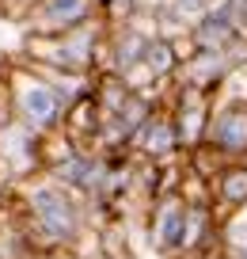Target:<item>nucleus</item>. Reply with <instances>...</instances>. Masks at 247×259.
Listing matches in <instances>:
<instances>
[{
    "label": "nucleus",
    "mask_w": 247,
    "mask_h": 259,
    "mask_svg": "<svg viewBox=\"0 0 247 259\" xmlns=\"http://www.w3.org/2000/svg\"><path fill=\"white\" fill-rule=\"evenodd\" d=\"M31 206V225L46 244L61 248L80 236V206L72 198V191H65L61 183H38L27 198Z\"/></svg>",
    "instance_id": "nucleus-1"
},
{
    "label": "nucleus",
    "mask_w": 247,
    "mask_h": 259,
    "mask_svg": "<svg viewBox=\"0 0 247 259\" xmlns=\"http://www.w3.org/2000/svg\"><path fill=\"white\" fill-rule=\"evenodd\" d=\"M16 114H19V126H27L31 134H46L61 122L65 99L42 76H16Z\"/></svg>",
    "instance_id": "nucleus-2"
},
{
    "label": "nucleus",
    "mask_w": 247,
    "mask_h": 259,
    "mask_svg": "<svg viewBox=\"0 0 247 259\" xmlns=\"http://www.w3.org/2000/svg\"><path fill=\"white\" fill-rule=\"evenodd\" d=\"M91 16V0H38L31 12V27L38 34H69L76 27H84Z\"/></svg>",
    "instance_id": "nucleus-3"
},
{
    "label": "nucleus",
    "mask_w": 247,
    "mask_h": 259,
    "mask_svg": "<svg viewBox=\"0 0 247 259\" xmlns=\"http://www.w3.org/2000/svg\"><path fill=\"white\" fill-rule=\"evenodd\" d=\"M213 153H247V103H228L209 114L206 141Z\"/></svg>",
    "instance_id": "nucleus-4"
},
{
    "label": "nucleus",
    "mask_w": 247,
    "mask_h": 259,
    "mask_svg": "<svg viewBox=\"0 0 247 259\" xmlns=\"http://www.w3.org/2000/svg\"><path fill=\"white\" fill-rule=\"evenodd\" d=\"M186 213H190V202L179 198V194H164L156 202V213H152V248L156 251H179L183 248V233H186Z\"/></svg>",
    "instance_id": "nucleus-5"
},
{
    "label": "nucleus",
    "mask_w": 247,
    "mask_h": 259,
    "mask_svg": "<svg viewBox=\"0 0 247 259\" xmlns=\"http://www.w3.org/2000/svg\"><path fill=\"white\" fill-rule=\"evenodd\" d=\"M42 57L54 61L57 69H65V73H84V69L95 61V31L84 23V27H76V31H69V34H57Z\"/></svg>",
    "instance_id": "nucleus-6"
},
{
    "label": "nucleus",
    "mask_w": 247,
    "mask_h": 259,
    "mask_svg": "<svg viewBox=\"0 0 247 259\" xmlns=\"http://www.w3.org/2000/svg\"><path fill=\"white\" fill-rule=\"evenodd\" d=\"M183 69V88L190 92H209L213 84H221L232 69V50H217V54H194Z\"/></svg>",
    "instance_id": "nucleus-7"
},
{
    "label": "nucleus",
    "mask_w": 247,
    "mask_h": 259,
    "mask_svg": "<svg viewBox=\"0 0 247 259\" xmlns=\"http://www.w3.org/2000/svg\"><path fill=\"white\" fill-rule=\"evenodd\" d=\"M175 134H179V145H202L206 141V126H209V114H206V92H190L183 88L179 96V111H175Z\"/></svg>",
    "instance_id": "nucleus-8"
},
{
    "label": "nucleus",
    "mask_w": 247,
    "mask_h": 259,
    "mask_svg": "<svg viewBox=\"0 0 247 259\" xmlns=\"http://www.w3.org/2000/svg\"><path fill=\"white\" fill-rule=\"evenodd\" d=\"M190 38L198 46V54H217V50H232V42L239 38V23L228 16V8L209 12L198 27H190Z\"/></svg>",
    "instance_id": "nucleus-9"
},
{
    "label": "nucleus",
    "mask_w": 247,
    "mask_h": 259,
    "mask_svg": "<svg viewBox=\"0 0 247 259\" xmlns=\"http://www.w3.org/2000/svg\"><path fill=\"white\" fill-rule=\"evenodd\" d=\"M133 145L141 149L144 156H152V160H164V156L175 153V145H179L175 122H171L168 114H149V122L133 134Z\"/></svg>",
    "instance_id": "nucleus-10"
},
{
    "label": "nucleus",
    "mask_w": 247,
    "mask_h": 259,
    "mask_svg": "<svg viewBox=\"0 0 247 259\" xmlns=\"http://www.w3.org/2000/svg\"><path fill=\"white\" fill-rule=\"evenodd\" d=\"M217 198H221V206H228V210H239V206H247V168H224L221 179L213 183Z\"/></svg>",
    "instance_id": "nucleus-11"
},
{
    "label": "nucleus",
    "mask_w": 247,
    "mask_h": 259,
    "mask_svg": "<svg viewBox=\"0 0 247 259\" xmlns=\"http://www.w3.org/2000/svg\"><path fill=\"white\" fill-rule=\"evenodd\" d=\"M144 69H149L152 76H168L179 69V54L171 50L168 38H149V46H144Z\"/></svg>",
    "instance_id": "nucleus-12"
},
{
    "label": "nucleus",
    "mask_w": 247,
    "mask_h": 259,
    "mask_svg": "<svg viewBox=\"0 0 247 259\" xmlns=\"http://www.w3.org/2000/svg\"><path fill=\"white\" fill-rule=\"evenodd\" d=\"M144 46H149V38H144V34H137V31H129L126 38L118 42V54H114V73L129 76V69L144 61Z\"/></svg>",
    "instance_id": "nucleus-13"
},
{
    "label": "nucleus",
    "mask_w": 247,
    "mask_h": 259,
    "mask_svg": "<svg viewBox=\"0 0 247 259\" xmlns=\"http://www.w3.org/2000/svg\"><path fill=\"white\" fill-rule=\"evenodd\" d=\"M209 12H221L217 0H168V16L179 19V23H190V27H198Z\"/></svg>",
    "instance_id": "nucleus-14"
},
{
    "label": "nucleus",
    "mask_w": 247,
    "mask_h": 259,
    "mask_svg": "<svg viewBox=\"0 0 247 259\" xmlns=\"http://www.w3.org/2000/svg\"><path fill=\"white\" fill-rule=\"evenodd\" d=\"M228 16L236 19L239 27H247V0H228Z\"/></svg>",
    "instance_id": "nucleus-15"
}]
</instances>
